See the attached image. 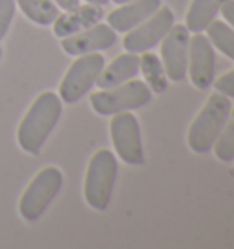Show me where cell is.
Segmentation results:
<instances>
[{
    "instance_id": "1",
    "label": "cell",
    "mask_w": 234,
    "mask_h": 249,
    "mask_svg": "<svg viewBox=\"0 0 234 249\" xmlns=\"http://www.w3.org/2000/svg\"><path fill=\"white\" fill-rule=\"evenodd\" d=\"M63 116V101L53 92H42L33 101L28 114L17 132V141L22 150L30 154H39L50 134L53 132Z\"/></svg>"
},
{
    "instance_id": "2",
    "label": "cell",
    "mask_w": 234,
    "mask_h": 249,
    "mask_svg": "<svg viewBox=\"0 0 234 249\" xmlns=\"http://www.w3.org/2000/svg\"><path fill=\"white\" fill-rule=\"evenodd\" d=\"M233 110V101L223 93L214 92L209 95L203 108L198 112L187 132V145L196 154L211 152L214 143L225 126Z\"/></svg>"
},
{
    "instance_id": "3",
    "label": "cell",
    "mask_w": 234,
    "mask_h": 249,
    "mask_svg": "<svg viewBox=\"0 0 234 249\" xmlns=\"http://www.w3.org/2000/svg\"><path fill=\"white\" fill-rule=\"evenodd\" d=\"M117 174V158L106 148L97 150L86 169L84 176V200L95 211H106L114 196Z\"/></svg>"
},
{
    "instance_id": "4",
    "label": "cell",
    "mask_w": 234,
    "mask_h": 249,
    "mask_svg": "<svg viewBox=\"0 0 234 249\" xmlns=\"http://www.w3.org/2000/svg\"><path fill=\"white\" fill-rule=\"evenodd\" d=\"M152 95L154 93L145 81L134 77L123 85L92 93L90 105L99 116H114L119 112H134L147 107Z\"/></svg>"
},
{
    "instance_id": "5",
    "label": "cell",
    "mask_w": 234,
    "mask_h": 249,
    "mask_svg": "<svg viewBox=\"0 0 234 249\" xmlns=\"http://www.w3.org/2000/svg\"><path fill=\"white\" fill-rule=\"evenodd\" d=\"M64 183L63 172L57 167H44L42 171L32 179V183L24 191L18 211L26 222H37L44 211L50 207V203L55 200V196L61 193Z\"/></svg>"
},
{
    "instance_id": "6",
    "label": "cell",
    "mask_w": 234,
    "mask_h": 249,
    "mask_svg": "<svg viewBox=\"0 0 234 249\" xmlns=\"http://www.w3.org/2000/svg\"><path fill=\"white\" fill-rule=\"evenodd\" d=\"M104 64H106L104 55L99 53V52L79 55L77 61L68 68L63 83L59 86L61 101L66 103V105H73L79 99H83L86 93L92 90V86L95 85V81L104 68Z\"/></svg>"
},
{
    "instance_id": "7",
    "label": "cell",
    "mask_w": 234,
    "mask_h": 249,
    "mask_svg": "<svg viewBox=\"0 0 234 249\" xmlns=\"http://www.w3.org/2000/svg\"><path fill=\"white\" fill-rule=\"evenodd\" d=\"M110 136L119 160L132 167H141L147 161L141 126L137 117L132 112H119L112 116L110 121Z\"/></svg>"
},
{
    "instance_id": "8",
    "label": "cell",
    "mask_w": 234,
    "mask_h": 249,
    "mask_svg": "<svg viewBox=\"0 0 234 249\" xmlns=\"http://www.w3.org/2000/svg\"><path fill=\"white\" fill-rule=\"evenodd\" d=\"M174 24H176V18H174L172 9L161 4V8L154 15H150L134 30L126 31L125 39H123V48L130 53L150 52L163 40V37L170 31Z\"/></svg>"
},
{
    "instance_id": "9",
    "label": "cell",
    "mask_w": 234,
    "mask_h": 249,
    "mask_svg": "<svg viewBox=\"0 0 234 249\" xmlns=\"http://www.w3.org/2000/svg\"><path fill=\"white\" fill-rule=\"evenodd\" d=\"M159 44H161V62L168 81L174 83L185 81L188 66V44H190V31L187 30V26L174 24Z\"/></svg>"
},
{
    "instance_id": "10",
    "label": "cell",
    "mask_w": 234,
    "mask_h": 249,
    "mask_svg": "<svg viewBox=\"0 0 234 249\" xmlns=\"http://www.w3.org/2000/svg\"><path fill=\"white\" fill-rule=\"evenodd\" d=\"M187 75L198 90H209L216 79V50L203 33L190 37Z\"/></svg>"
},
{
    "instance_id": "11",
    "label": "cell",
    "mask_w": 234,
    "mask_h": 249,
    "mask_svg": "<svg viewBox=\"0 0 234 249\" xmlns=\"http://www.w3.org/2000/svg\"><path fill=\"white\" fill-rule=\"evenodd\" d=\"M117 33L108 24L97 22L95 26L88 28L84 31H79L68 37H63L61 46L68 55L79 57L84 53H94V52H101V50H110L116 44Z\"/></svg>"
},
{
    "instance_id": "12",
    "label": "cell",
    "mask_w": 234,
    "mask_h": 249,
    "mask_svg": "<svg viewBox=\"0 0 234 249\" xmlns=\"http://www.w3.org/2000/svg\"><path fill=\"white\" fill-rule=\"evenodd\" d=\"M161 8V0H130L108 13V26L116 33H126Z\"/></svg>"
},
{
    "instance_id": "13",
    "label": "cell",
    "mask_w": 234,
    "mask_h": 249,
    "mask_svg": "<svg viewBox=\"0 0 234 249\" xmlns=\"http://www.w3.org/2000/svg\"><path fill=\"white\" fill-rule=\"evenodd\" d=\"M102 20V9L101 6H94V4H86V6H79V8L66 11L64 15H59L53 20V33L57 37H68L79 31H84L88 28L95 26L97 22Z\"/></svg>"
},
{
    "instance_id": "14",
    "label": "cell",
    "mask_w": 234,
    "mask_h": 249,
    "mask_svg": "<svg viewBox=\"0 0 234 249\" xmlns=\"http://www.w3.org/2000/svg\"><path fill=\"white\" fill-rule=\"evenodd\" d=\"M139 73V53H126L116 57L110 64H104L102 71L95 81L99 90H108L134 79Z\"/></svg>"
},
{
    "instance_id": "15",
    "label": "cell",
    "mask_w": 234,
    "mask_h": 249,
    "mask_svg": "<svg viewBox=\"0 0 234 249\" xmlns=\"http://www.w3.org/2000/svg\"><path fill=\"white\" fill-rule=\"evenodd\" d=\"M225 0H192L187 15L185 26L190 33H205L212 20H216L219 9Z\"/></svg>"
},
{
    "instance_id": "16",
    "label": "cell",
    "mask_w": 234,
    "mask_h": 249,
    "mask_svg": "<svg viewBox=\"0 0 234 249\" xmlns=\"http://www.w3.org/2000/svg\"><path fill=\"white\" fill-rule=\"evenodd\" d=\"M139 71L145 77L152 93H163L168 88V77L165 73L161 57L152 52H143L139 57Z\"/></svg>"
},
{
    "instance_id": "17",
    "label": "cell",
    "mask_w": 234,
    "mask_h": 249,
    "mask_svg": "<svg viewBox=\"0 0 234 249\" xmlns=\"http://www.w3.org/2000/svg\"><path fill=\"white\" fill-rule=\"evenodd\" d=\"M17 6L32 22L39 26H50L59 17V6L53 0H15Z\"/></svg>"
},
{
    "instance_id": "18",
    "label": "cell",
    "mask_w": 234,
    "mask_h": 249,
    "mask_svg": "<svg viewBox=\"0 0 234 249\" xmlns=\"http://www.w3.org/2000/svg\"><path fill=\"white\" fill-rule=\"evenodd\" d=\"M207 39L211 40L214 50L234 61V28L229 26L225 20H212L207 28Z\"/></svg>"
},
{
    "instance_id": "19",
    "label": "cell",
    "mask_w": 234,
    "mask_h": 249,
    "mask_svg": "<svg viewBox=\"0 0 234 249\" xmlns=\"http://www.w3.org/2000/svg\"><path fill=\"white\" fill-rule=\"evenodd\" d=\"M212 152L216 156V160L223 161V163L234 161V107L231 110V116L227 119L223 130L212 147Z\"/></svg>"
},
{
    "instance_id": "20",
    "label": "cell",
    "mask_w": 234,
    "mask_h": 249,
    "mask_svg": "<svg viewBox=\"0 0 234 249\" xmlns=\"http://www.w3.org/2000/svg\"><path fill=\"white\" fill-rule=\"evenodd\" d=\"M15 0H0V40L6 37L11 20L15 17Z\"/></svg>"
},
{
    "instance_id": "21",
    "label": "cell",
    "mask_w": 234,
    "mask_h": 249,
    "mask_svg": "<svg viewBox=\"0 0 234 249\" xmlns=\"http://www.w3.org/2000/svg\"><path fill=\"white\" fill-rule=\"evenodd\" d=\"M214 88H216V92L223 93L227 97H234V68L231 71H227L223 73L219 79H214Z\"/></svg>"
},
{
    "instance_id": "22",
    "label": "cell",
    "mask_w": 234,
    "mask_h": 249,
    "mask_svg": "<svg viewBox=\"0 0 234 249\" xmlns=\"http://www.w3.org/2000/svg\"><path fill=\"white\" fill-rule=\"evenodd\" d=\"M219 13L223 17V20L234 28V0H225L221 9H219Z\"/></svg>"
},
{
    "instance_id": "23",
    "label": "cell",
    "mask_w": 234,
    "mask_h": 249,
    "mask_svg": "<svg viewBox=\"0 0 234 249\" xmlns=\"http://www.w3.org/2000/svg\"><path fill=\"white\" fill-rule=\"evenodd\" d=\"M59 8H63L64 11H71L81 6V0H53Z\"/></svg>"
},
{
    "instance_id": "24",
    "label": "cell",
    "mask_w": 234,
    "mask_h": 249,
    "mask_svg": "<svg viewBox=\"0 0 234 249\" xmlns=\"http://www.w3.org/2000/svg\"><path fill=\"white\" fill-rule=\"evenodd\" d=\"M110 0H86V4H94V6H106Z\"/></svg>"
},
{
    "instance_id": "25",
    "label": "cell",
    "mask_w": 234,
    "mask_h": 249,
    "mask_svg": "<svg viewBox=\"0 0 234 249\" xmlns=\"http://www.w3.org/2000/svg\"><path fill=\"white\" fill-rule=\"evenodd\" d=\"M114 4H117V6H121V4H126V2H130V0H112Z\"/></svg>"
},
{
    "instance_id": "26",
    "label": "cell",
    "mask_w": 234,
    "mask_h": 249,
    "mask_svg": "<svg viewBox=\"0 0 234 249\" xmlns=\"http://www.w3.org/2000/svg\"><path fill=\"white\" fill-rule=\"evenodd\" d=\"M0 59H2V48H0Z\"/></svg>"
}]
</instances>
